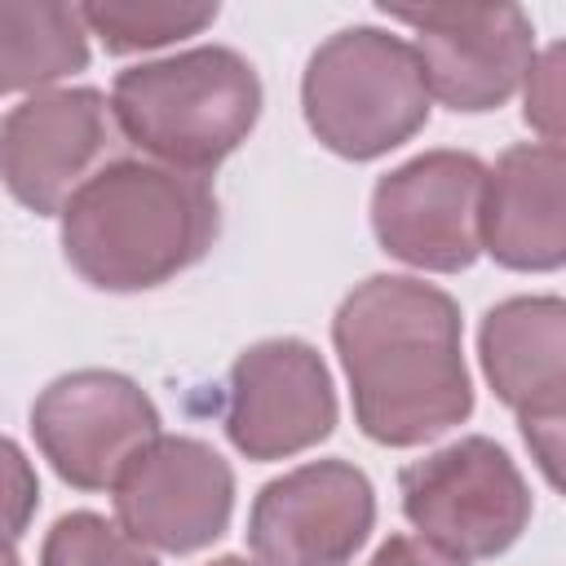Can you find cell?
<instances>
[{
  "label": "cell",
  "mask_w": 566,
  "mask_h": 566,
  "mask_svg": "<svg viewBox=\"0 0 566 566\" xmlns=\"http://www.w3.org/2000/svg\"><path fill=\"white\" fill-rule=\"evenodd\" d=\"M354 420L380 447H420L473 416L460 305L411 274L363 279L332 318Z\"/></svg>",
  "instance_id": "obj_1"
},
{
  "label": "cell",
  "mask_w": 566,
  "mask_h": 566,
  "mask_svg": "<svg viewBox=\"0 0 566 566\" xmlns=\"http://www.w3.org/2000/svg\"><path fill=\"white\" fill-rule=\"evenodd\" d=\"M57 217L66 265L97 292H150L199 265L221 230L212 186L155 159H111Z\"/></svg>",
  "instance_id": "obj_2"
},
{
  "label": "cell",
  "mask_w": 566,
  "mask_h": 566,
  "mask_svg": "<svg viewBox=\"0 0 566 566\" xmlns=\"http://www.w3.org/2000/svg\"><path fill=\"white\" fill-rule=\"evenodd\" d=\"M111 115L128 146L177 172H212L261 119V75L226 44L124 66L111 84Z\"/></svg>",
  "instance_id": "obj_3"
},
{
  "label": "cell",
  "mask_w": 566,
  "mask_h": 566,
  "mask_svg": "<svg viewBox=\"0 0 566 566\" xmlns=\"http://www.w3.org/2000/svg\"><path fill=\"white\" fill-rule=\"evenodd\" d=\"M301 111L318 146L367 164L429 124V88L416 49L380 27L327 35L301 75Z\"/></svg>",
  "instance_id": "obj_4"
},
{
  "label": "cell",
  "mask_w": 566,
  "mask_h": 566,
  "mask_svg": "<svg viewBox=\"0 0 566 566\" xmlns=\"http://www.w3.org/2000/svg\"><path fill=\"white\" fill-rule=\"evenodd\" d=\"M402 517L420 539L460 562H486L509 553L531 522V491L513 455L486 438H455L398 473Z\"/></svg>",
  "instance_id": "obj_5"
},
{
  "label": "cell",
  "mask_w": 566,
  "mask_h": 566,
  "mask_svg": "<svg viewBox=\"0 0 566 566\" xmlns=\"http://www.w3.org/2000/svg\"><path fill=\"white\" fill-rule=\"evenodd\" d=\"M31 438L66 486L111 491L159 438V407L133 376L84 367L40 389L31 402Z\"/></svg>",
  "instance_id": "obj_6"
},
{
  "label": "cell",
  "mask_w": 566,
  "mask_h": 566,
  "mask_svg": "<svg viewBox=\"0 0 566 566\" xmlns=\"http://www.w3.org/2000/svg\"><path fill=\"white\" fill-rule=\"evenodd\" d=\"M394 22L416 31V57L429 102L455 115L500 111L535 62V27L517 4H424L389 9Z\"/></svg>",
  "instance_id": "obj_7"
},
{
  "label": "cell",
  "mask_w": 566,
  "mask_h": 566,
  "mask_svg": "<svg viewBox=\"0 0 566 566\" xmlns=\"http://www.w3.org/2000/svg\"><path fill=\"white\" fill-rule=\"evenodd\" d=\"M486 164L469 150H424L371 186L376 243L429 274H460L478 261Z\"/></svg>",
  "instance_id": "obj_8"
},
{
  "label": "cell",
  "mask_w": 566,
  "mask_h": 566,
  "mask_svg": "<svg viewBox=\"0 0 566 566\" xmlns=\"http://www.w3.org/2000/svg\"><path fill=\"white\" fill-rule=\"evenodd\" d=\"M119 146L102 88H44L0 119V181L27 212L57 217Z\"/></svg>",
  "instance_id": "obj_9"
},
{
  "label": "cell",
  "mask_w": 566,
  "mask_h": 566,
  "mask_svg": "<svg viewBox=\"0 0 566 566\" xmlns=\"http://www.w3.org/2000/svg\"><path fill=\"white\" fill-rule=\"evenodd\" d=\"M115 526L155 553H199L230 531L234 469L217 447L159 433L111 486Z\"/></svg>",
  "instance_id": "obj_10"
},
{
  "label": "cell",
  "mask_w": 566,
  "mask_h": 566,
  "mask_svg": "<svg viewBox=\"0 0 566 566\" xmlns=\"http://www.w3.org/2000/svg\"><path fill=\"white\" fill-rule=\"evenodd\" d=\"M376 526L371 478L332 455L270 478L248 509V548L261 566H349Z\"/></svg>",
  "instance_id": "obj_11"
},
{
  "label": "cell",
  "mask_w": 566,
  "mask_h": 566,
  "mask_svg": "<svg viewBox=\"0 0 566 566\" xmlns=\"http://www.w3.org/2000/svg\"><path fill=\"white\" fill-rule=\"evenodd\" d=\"M226 438L248 460H287L336 429V385L323 354L296 336L248 345L226 376Z\"/></svg>",
  "instance_id": "obj_12"
},
{
  "label": "cell",
  "mask_w": 566,
  "mask_h": 566,
  "mask_svg": "<svg viewBox=\"0 0 566 566\" xmlns=\"http://www.w3.org/2000/svg\"><path fill=\"white\" fill-rule=\"evenodd\" d=\"M478 358L495 398L517 416L531 455L557 486L566 420V301L509 296L482 314Z\"/></svg>",
  "instance_id": "obj_13"
},
{
  "label": "cell",
  "mask_w": 566,
  "mask_h": 566,
  "mask_svg": "<svg viewBox=\"0 0 566 566\" xmlns=\"http://www.w3.org/2000/svg\"><path fill=\"white\" fill-rule=\"evenodd\" d=\"M482 252L522 274H548L566 261V150L548 142L509 146L482 181Z\"/></svg>",
  "instance_id": "obj_14"
},
{
  "label": "cell",
  "mask_w": 566,
  "mask_h": 566,
  "mask_svg": "<svg viewBox=\"0 0 566 566\" xmlns=\"http://www.w3.org/2000/svg\"><path fill=\"white\" fill-rule=\"evenodd\" d=\"M88 66L80 4L0 0V93H44Z\"/></svg>",
  "instance_id": "obj_15"
},
{
  "label": "cell",
  "mask_w": 566,
  "mask_h": 566,
  "mask_svg": "<svg viewBox=\"0 0 566 566\" xmlns=\"http://www.w3.org/2000/svg\"><path fill=\"white\" fill-rule=\"evenodd\" d=\"M217 4H186V0H93L80 4L84 31L102 40L106 53H142L186 35H199L217 22Z\"/></svg>",
  "instance_id": "obj_16"
},
{
  "label": "cell",
  "mask_w": 566,
  "mask_h": 566,
  "mask_svg": "<svg viewBox=\"0 0 566 566\" xmlns=\"http://www.w3.org/2000/svg\"><path fill=\"white\" fill-rule=\"evenodd\" d=\"M40 566H159V562L150 557V548L128 539L102 513L75 509L44 531Z\"/></svg>",
  "instance_id": "obj_17"
},
{
  "label": "cell",
  "mask_w": 566,
  "mask_h": 566,
  "mask_svg": "<svg viewBox=\"0 0 566 566\" xmlns=\"http://www.w3.org/2000/svg\"><path fill=\"white\" fill-rule=\"evenodd\" d=\"M40 509V478L27 451L0 433V544H18Z\"/></svg>",
  "instance_id": "obj_18"
},
{
  "label": "cell",
  "mask_w": 566,
  "mask_h": 566,
  "mask_svg": "<svg viewBox=\"0 0 566 566\" xmlns=\"http://www.w3.org/2000/svg\"><path fill=\"white\" fill-rule=\"evenodd\" d=\"M526 124L539 128V142L562 146V44H553L526 71Z\"/></svg>",
  "instance_id": "obj_19"
},
{
  "label": "cell",
  "mask_w": 566,
  "mask_h": 566,
  "mask_svg": "<svg viewBox=\"0 0 566 566\" xmlns=\"http://www.w3.org/2000/svg\"><path fill=\"white\" fill-rule=\"evenodd\" d=\"M367 566H469V562L442 553L438 544H429V539H420V535H389V539L371 553Z\"/></svg>",
  "instance_id": "obj_20"
},
{
  "label": "cell",
  "mask_w": 566,
  "mask_h": 566,
  "mask_svg": "<svg viewBox=\"0 0 566 566\" xmlns=\"http://www.w3.org/2000/svg\"><path fill=\"white\" fill-rule=\"evenodd\" d=\"M208 566H261V562H252V557H239V553H226V557H212Z\"/></svg>",
  "instance_id": "obj_21"
},
{
  "label": "cell",
  "mask_w": 566,
  "mask_h": 566,
  "mask_svg": "<svg viewBox=\"0 0 566 566\" xmlns=\"http://www.w3.org/2000/svg\"><path fill=\"white\" fill-rule=\"evenodd\" d=\"M0 566H22L18 553H13V544H0Z\"/></svg>",
  "instance_id": "obj_22"
}]
</instances>
